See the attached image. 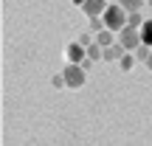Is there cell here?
<instances>
[{"label":"cell","instance_id":"1","mask_svg":"<svg viewBox=\"0 0 152 146\" xmlns=\"http://www.w3.org/2000/svg\"><path fill=\"white\" fill-rule=\"evenodd\" d=\"M127 17H130V14L115 3V6H107V11L102 14V20H104V28H110V31L118 34L121 28H127Z\"/></svg>","mask_w":152,"mask_h":146},{"label":"cell","instance_id":"2","mask_svg":"<svg viewBox=\"0 0 152 146\" xmlns=\"http://www.w3.org/2000/svg\"><path fill=\"white\" fill-rule=\"evenodd\" d=\"M62 73H65V81H68V87H71V90H79V87L87 81V70H85L82 65H73V62H68Z\"/></svg>","mask_w":152,"mask_h":146},{"label":"cell","instance_id":"3","mask_svg":"<svg viewBox=\"0 0 152 146\" xmlns=\"http://www.w3.org/2000/svg\"><path fill=\"white\" fill-rule=\"evenodd\" d=\"M118 42H121V45H124V48L132 54L138 45H144V42H141V28H130V25H127V28H121V31H118Z\"/></svg>","mask_w":152,"mask_h":146},{"label":"cell","instance_id":"4","mask_svg":"<svg viewBox=\"0 0 152 146\" xmlns=\"http://www.w3.org/2000/svg\"><path fill=\"white\" fill-rule=\"evenodd\" d=\"M87 59V48L76 39V42L65 45V62H73V65H82V62Z\"/></svg>","mask_w":152,"mask_h":146},{"label":"cell","instance_id":"5","mask_svg":"<svg viewBox=\"0 0 152 146\" xmlns=\"http://www.w3.org/2000/svg\"><path fill=\"white\" fill-rule=\"evenodd\" d=\"M107 0H85V6H82V9H85V14L87 17H102L104 11H107Z\"/></svg>","mask_w":152,"mask_h":146},{"label":"cell","instance_id":"6","mask_svg":"<svg viewBox=\"0 0 152 146\" xmlns=\"http://www.w3.org/2000/svg\"><path fill=\"white\" fill-rule=\"evenodd\" d=\"M124 54H127V48H124L121 42H115V45H110V48H104V59H107V62H118Z\"/></svg>","mask_w":152,"mask_h":146},{"label":"cell","instance_id":"7","mask_svg":"<svg viewBox=\"0 0 152 146\" xmlns=\"http://www.w3.org/2000/svg\"><path fill=\"white\" fill-rule=\"evenodd\" d=\"M96 42L102 45V48H110V45H115L118 39H115V31H110V28H104V31L96 34Z\"/></svg>","mask_w":152,"mask_h":146},{"label":"cell","instance_id":"8","mask_svg":"<svg viewBox=\"0 0 152 146\" xmlns=\"http://www.w3.org/2000/svg\"><path fill=\"white\" fill-rule=\"evenodd\" d=\"M144 3H147V0H121L118 6L127 11V14H132V11H141V6H144Z\"/></svg>","mask_w":152,"mask_h":146},{"label":"cell","instance_id":"9","mask_svg":"<svg viewBox=\"0 0 152 146\" xmlns=\"http://www.w3.org/2000/svg\"><path fill=\"white\" fill-rule=\"evenodd\" d=\"M141 42L152 48V20H144V25H141Z\"/></svg>","mask_w":152,"mask_h":146},{"label":"cell","instance_id":"10","mask_svg":"<svg viewBox=\"0 0 152 146\" xmlns=\"http://www.w3.org/2000/svg\"><path fill=\"white\" fill-rule=\"evenodd\" d=\"M87 56H90L93 62H96V59H104V48H102V45H99V42L87 45Z\"/></svg>","mask_w":152,"mask_h":146},{"label":"cell","instance_id":"11","mask_svg":"<svg viewBox=\"0 0 152 146\" xmlns=\"http://www.w3.org/2000/svg\"><path fill=\"white\" fill-rule=\"evenodd\" d=\"M118 65H121V70H132V65H135V54H130V51H127V54L118 59Z\"/></svg>","mask_w":152,"mask_h":146},{"label":"cell","instance_id":"12","mask_svg":"<svg viewBox=\"0 0 152 146\" xmlns=\"http://www.w3.org/2000/svg\"><path fill=\"white\" fill-rule=\"evenodd\" d=\"M127 25H130V28H141V25H144V17H141V11H132V14L127 17Z\"/></svg>","mask_w":152,"mask_h":146},{"label":"cell","instance_id":"13","mask_svg":"<svg viewBox=\"0 0 152 146\" xmlns=\"http://www.w3.org/2000/svg\"><path fill=\"white\" fill-rule=\"evenodd\" d=\"M132 54H135V59H141V62H147V56L152 54V48H149V45H138V48L132 51Z\"/></svg>","mask_w":152,"mask_h":146},{"label":"cell","instance_id":"14","mask_svg":"<svg viewBox=\"0 0 152 146\" xmlns=\"http://www.w3.org/2000/svg\"><path fill=\"white\" fill-rule=\"evenodd\" d=\"M51 84H54L56 90H62V87H68V81H65V73H56L54 79H51Z\"/></svg>","mask_w":152,"mask_h":146},{"label":"cell","instance_id":"15","mask_svg":"<svg viewBox=\"0 0 152 146\" xmlns=\"http://www.w3.org/2000/svg\"><path fill=\"white\" fill-rule=\"evenodd\" d=\"M90 31H104V20H102V17H90Z\"/></svg>","mask_w":152,"mask_h":146},{"label":"cell","instance_id":"16","mask_svg":"<svg viewBox=\"0 0 152 146\" xmlns=\"http://www.w3.org/2000/svg\"><path fill=\"white\" fill-rule=\"evenodd\" d=\"M79 42H82V45H85V48H87V45H93V42H96V39H93V34H90V31H85V34H82V37H79Z\"/></svg>","mask_w":152,"mask_h":146},{"label":"cell","instance_id":"17","mask_svg":"<svg viewBox=\"0 0 152 146\" xmlns=\"http://www.w3.org/2000/svg\"><path fill=\"white\" fill-rule=\"evenodd\" d=\"M147 68H149V70H152V54L147 56Z\"/></svg>","mask_w":152,"mask_h":146},{"label":"cell","instance_id":"18","mask_svg":"<svg viewBox=\"0 0 152 146\" xmlns=\"http://www.w3.org/2000/svg\"><path fill=\"white\" fill-rule=\"evenodd\" d=\"M73 6H79V9H82V6H85V0H73Z\"/></svg>","mask_w":152,"mask_h":146},{"label":"cell","instance_id":"19","mask_svg":"<svg viewBox=\"0 0 152 146\" xmlns=\"http://www.w3.org/2000/svg\"><path fill=\"white\" fill-rule=\"evenodd\" d=\"M147 6H149V9H152V0H147Z\"/></svg>","mask_w":152,"mask_h":146}]
</instances>
